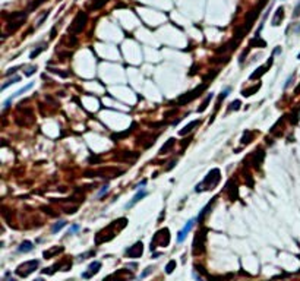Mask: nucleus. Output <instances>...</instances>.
Instances as JSON below:
<instances>
[{
	"label": "nucleus",
	"instance_id": "f257e3e1",
	"mask_svg": "<svg viewBox=\"0 0 300 281\" xmlns=\"http://www.w3.org/2000/svg\"><path fill=\"white\" fill-rule=\"evenodd\" d=\"M126 226H128V218H125V217L111 221L106 229H103L101 231L97 233V236H95V244H101V243H104V241H110L111 239H114Z\"/></svg>",
	"mask_w": 300,
	"mask_h": 281
},
{
	"label": "nucleus",
	"instance_id": "f03ea898",
	"mask_svg": "<svg viewBox=\"0 0 300 281\" xmlns=\"http://www.w3.org/2000/svg\"><path fill=\"white\" fill-rule=\"evenodd\" d=\"M221 180V173L218 168H212L208 171V174L205 176V179L196 185L195 192H205V190H212L217 188V185Z\"/></svg>",
	"mask_w": 300,
	"mask_h": 281
},
{
	"label": "nucleus",
	"instance_id": "7ed1b4c3",
	"mask_svg": "<svg viewBox=\"0 0 300 281\" xmlns=\"http://www.w3.org/2000/svg\"><path fill=\"white\" fill-rule=\"evenodd\" d=\"M169 244H170V230L167 227H164V229H160L154 234V237L151 239L149 249H151V252H154L157 247H167Z\"/></svg>",
	"mask_w": 300,
	"mask_h": 281
},
{
	"label": "nucleus",
	"instance_id": "20e7f679",
	"mask_svg": "<svg viewBox=\"0 0 300 281\" xmlns=\"http://www.w3.org/2000/svg\"><path fill=\"white\" fill-rule=\"evenodd\" d=\"M125 170H117L114 167H101L98 170H86L85 173V177H117L120 174H123Z\"/></svg>",
	"mask_w": 300,
	"mask_h": 281
},
{
	"label": "nucleus",
	"instance_id": "39448f33",
	"mask_svg": "<svg viewBox=\"0 0 300 281\" xmlns=\"http://www.w3.org/2000/svg\"><path fill=\"white\" fill-rule=\"evenodd\" d=\"M86 21H88V15H86V12L79 10V12L76 13V16L73 18V21H72L69 29H67L69 34H79V32L85 28Z\"/></svg>",
	"mask_w": 300,
	"mask_h": 281
},
{
	"label": "nucleus",
	"instance_id": "423d86ee",
	"mask_svg": "<svg viewBox=\"0 0 300 281\" xmlns=\"http://www.w3.org/2000/svg\"><path fill=\"white\" fill-rule=\"evenodd\" d=\"M38 261L37 259H32V261H27V262H24V264H21V265H18V268L15 270V272H16V275H19V277H28L29 274H32L37 268H38Z\"/></svg>",
	"mask_w": 300,
	"mask_h": 281
},
{
	"label": "nucleus",
	"instance_id": "0eeeda50",
	"mask_svg": "<svg viewBox=\"0 0 300 281\" xmlns=\"http://www.w3.org/2000/svg\"><path fill=\"white\" fill-rule=\"evenodd\" d=\"M205 240H207V229H202L196 233L193 239V247H192L193 255H201L205 250Z\"/></svg>",
	"mask_w": 300,
	"mask_h": 281
},
{
	"label": "nucleus",
	"instance_id": "6e6552de",
	"mask_svg": "<svg viewBox=\"0 0 300 281\" xmlns=\"http://www.w3.org/2000/svg\"><path fill=\"white\" fill-rule=\"evenodd\" d=\"M207 82H204L201 86H196L193 91H190V92H186V94H183L182 97H179V100H177V104L179 106H183V104H186V103H190L192 100H195L196 97H199L201 94H202V91H205L207 89Z\"/></svg>",
	"mask_w": 300,
	"mask_h": 281
},
{
	"label": "nucleus",
	"instance_id": "1a4fd4ad",
	"mask_svg": "<svg viewBox=\"0 0 300 281\" xmlns=\"http://www.w3.org/2000/svg\"><path fill=\"white\" fill-rule=\"evenodd\" d=\"M70 267H72V259H69V258H63V259H60L59 262H56L53 267H50V268H45V270H43V274H48V275H51V274H54L57 270H60V271H69L70 270Z\"/></svg>",
	"mask_w": 300,
	"mask_h": 281
},
{
	"label": "nucleus",
	"instance_id": "9d476101",
	"mask_svg": "<svg viewBox=\"0 0 300 281\" xmlns=\"http://www.w3.org/2000/svg\"><path fill=\"white\" fill-rule=\"evenodd\" d=\"M132 277H133L132 271H129V270H126V268H122V270L113 272L111 275L106 277L103 281H128V280H130Z\"/></svg>",
	"mask_w": 300,
	"mask_h": 281
},
{
	"label": "nucleus",
	"instance_id": "9b49d317",
	"mask_svg": "<svg viewBox=\"0 0 300 281\" xmlns=\"http://www.w3.org/2000/svg\"><path fill=\"white\" fill-rule=\"evenodd\" d=\"M142 253H144V243L142 241H136L133 246H130L129 249H126V255L129 258H133V259L141 258Z\"/></svg>",
	"mask_w": 300,
	"mask_h": 281
},
{
	"label": "nucleus",
	"instance_id": "f8f14e48",
	"mask_svg": "<svg viewBox=\"0 0 300 281\" xmlns=\"http://www.w3.org/2000/svg\"><path fill=\"white\" fill-rule=\"evenodd\" d=\"M100 270H101V262H100V261L91 262L89 267L86 268L85 272H82V278H91V277H94L95 274L100 272Z\"/></svg>",
	"mask_w": 300,
	"mask_h": 281
},
{
	"label": "nucleus",
	"instance_id": "ddd939ff",
	"mask_svg": "<svg viewBox=\"0 0 300 281\" xmlns=\"http://www.w3.org/2000/svg\"><path fill=\"white\" fill-rule=\"evenodd\" d=\"M272 62H274V57H269V60L266 62V65H263V66H259L256 70L249 76V79L250 80H253V79H259L262 75H265L266 73V69H269L271 66H272Z\"/></svg>",
	"mask_w": 300,
	"mask_h": 281
},
{
	"label": "nucleus",
	"instance_id": "4468645a",
	"mask_svg": "<svg viewBox=\"0 0 300 281\" xmlns=\"http://www.w3.org/2000/svg\"><path fill=\"white\" fill-rule=\"evenodd\" d=\"M193 224H195V218H192V220H189L187 223H186V226L177 233V241L179 243H182V241L186 239V236H187V233L192 230V227H193Z\"/></svg>",
	"mask_w": 300,
	"mask_h": 281
},
{
	"label": "nucleus",
	"instance_id": "2eb2a0df",
	"mask_svg": "<svg viewBox=\"0 0 300 281\" xmlns=\"http://www.w3.org/2000/svg\"><path fill=\"white\" fill-rule=\"evenodd\" d=\"M283 19H284V7L280 6V7H277V10H275V13H274V18H272V21H271L272 27H278V25H281Z\"/></svg>",
	"mask_w": 300,
	"mask_h": 281
},
{
	"label": "nucleus",
	"instance_id": "dca6fc26",
	"mask_svg": "<svg viewBox=\"0 0 300 281\" xmlns=\"http://www.w3.org/2000/svg\"><path fill=\"white\" fill-rule=\"evenodd\" d=\"M263 157H265L263 151H256V152H253L252 155H249V160H253L252 161L253 167H255V168H259L261 164H262V161H263Z\"/></svg>",
	"mask_w": 300,
	"mask_h": 281
},
{
	"label": "nucleus",
	"instance_id": "f3484780",
	"mask_svg": "<svg viewBox=\"0 0 300 281\" xmlns=\"http://www.w3.org/2000/svg\"><path fill=\"white\" fill-rule=\"evenodd\" d=\"M63 250H65V247H63V246H53V247H50L48 250H44L43 256L45 258V259H50V258H53V256H56V255L62 253Z\"/></svg>",
	"mask_w": 300,
	"mask_h": 281
},
{
	"label": "nucleus",
	"instance_id": "a211bd4d",
	"mask_svg": "<svg viewBox=\"0 0 300 281\" xmlns=\"http://www.w3.org/2000/svg\"><path fill=\"white\" fill-rule=\"evenodd\" d=\"M145 196H146V192H145V190H139V192H138V193H136V195H135V196H133V198H132V199H130V201H129L128 203L125 205V208H126V209L132 208V206H133L135 203H138V202L141 201V199H144Z\"/></svg>",
	"mask_w": 300,
	"mask_h": 281
},
{
	"label": "nucleus",
	"instance_id": "6ab92c4d",
	"mask_svg": "<svg viewBox=\"0 0 300 281\" xmlns=\"http://www.w3.org/2000/svg\"><path fill=\"white\" fill-rule=\"evenodd\" d=\"M231 185H233V182H228V183H227L225 190H227V192H230V193H228V198H230L231 201H236V199H237V196H239V195H237V186H236V185H234V186H231Z\"/></svg>",
	"mask_w": 300,
	"mask_h": 281
},
{
	"label": "nucleus",
	"instance_id": "aec40b11",
	"mask_svg": "<svg viewBox=\"0 0 300 281\" xmlns=\"http://www.w3.org/2000/svg\"><path fill=\"white\" fill-rule=\"evenodd\" d=\"M199 123H201V120H193V121H190V123H189V124H186V126H184V127H183L182 130H179V135H180V136H184V135H187V133H189V132H192V130H193V127H195V126H198Z\"/></svg>",
	"mask_w": 300,
	"mask_h": 281
},
{
	"label": "nucleus",
	"instance_id": "412c9836",
	"mask_svg": "<svg viewBox=\"0 0 300 281\" xmlns=\"http://www.w3.org/2000/svg\"><path fill=\"white\" fill-rule=\"evenodd\" d=\"M215 201H217V196H214V198H212V201L210 202V203H208L207 206H204V208H202V211H201V214L198 215V221H199V223H202V220H204V218H205V215H207V214L210 212V209H211V206H212V203H215Z\"/></svg>",
	"mask_w": 300,
	"mask_h": 281
},
{
	"label": "nucleus",
	"instance_id": "4be33fe9",
	"mask_svg": "<svg viewBox=\"0 0 300 281\" xmlns=\"http://www.w3.org/2000/svg\"><path fill=\"white\" fill-rule=\"evenodd\" d=\"M253 47H261V48H263V47H266V42L262 40L261 37H253L252 40L249 41V48H253Z\"/></svg>",
	"mask_w": 300,
	"mask_h": 281
},
{
	"label": "nucleus",
	"instance_id": "5701e85b",
	"mask_svg": "<svg viewBox=\"0 0 300 281\" xmlns=\"http://www.w3.org/2000/svg\"><path fill=\"white\" fill-rule=\"evenodd\" d=\"M135 126H136V123H132L130 129H128V130H125V132H120V133H114V135H111V139L117 142L119 139H122V138H126V136H128L129 133H130V132L133 130V127H135Z\"/></svg>",
	"mask_w": 300,
	"mask_h": 281
},
{
	"label": "nucleus",
	"instance_id": "b1692460",
	"mask_svg": "<svg viewBox=\"0 0 300 281\" xmlns=\"http://www.w3.org/2000/svg\"><path fill=\"white\" fill-rule=\"evenodd\" d=\"M32 249H34V246H32V241H29V240H24L22 243H21V246L18 247V250H19V252H22V253L31 252Z\"/></svg>",
	"mask_w": 300,
	"mask_h": 281
},
{
	"label": "nucleus",
	"instance_id": "393cba45",
	"mask_svg": "<svg viewBox=\"0 0 300 281\" xmlns=\"http://www.w3.org/2000/svg\"><path fill=\"white\" fill-rule=\"evenodd\" d=\"M174 142H176V141H174L173 138H170V139H169V141H167V142H166V144H164L163 147H161V149H160V154H161V155L167 154V152H169L170 149H172L173 147H174Z\"/></svg>",
	"mask_w": 300,
	"mask_h": 281
},
{
	"label": "nucleus",
	"instance_id": "a878e982",
	"mask_svg": "<svg viewBox=\"0 0 300 281\" xmlns=\"http://www.w3.org/2000/svg\"><path fill=\"white\" fill-rule=\"evenodd\" d=\"M212 97H214V94H212V92H211V94H208V97L204 100V103L201 104V107H198V113H204V111L208 109V106H210V103H211Z\"/></svg>",
	"mask_w": 300,
	"mask_h": 281
},
{
	"label": "nucleus",
	"instance_id": "bb28decb",
	"mask_svg": "<svg viewBox=\"0 0 300 281\" xmlns=\"http://www.w3.org/2000/svg\"><path fill=\"white\" fill-rule=\"evenodd\" d=\"M259 88H261V83H256V85H253V86H250V88L243 89V91H242V95H243V97H250V95H253L255 92H258Z\"/></svg>",
	"mask_w": 300,
	"mask_h": 281
},
{
	"label": "nucleus",
	"instance_id": "cd10ccee",
	"mask_svg": "<svg viewBox=\"0 0 300 281\" xmlns=\"http://www.w3.org/2000/svg\"><path fill=\"white\" fill-rule=\"evenodd\" d=\"M252 139H253V132L246 130V132L243 133V136H242V145H248Z\"/></svg>",
	"mask_w": 300,
	"mask_h": 281
},
{
	"label": "nucleus",
	"instance_id": "c85d7f7f",
	"mask_svg": "<svg viewBox=\"0 0 300 281\" xmlns=\"http://www.w3.org/2000/svg\"><path fill=\"white\" fill-rule=\"evenodd\" d=\"M32 86H34V83H32V82H31V83H28V85H25L24 88H21V89H18V91H16V92H15V94H13V95H12L10 98L13 100L15 97H19V95H22V94H25V92H27L28 89H31Z\"/></svg>",
	"mask_w": 300,
	"mask_h": 281
},
{
	"label": "nucleus",
	"instance_id": "c756f323",
	"mask_svg": "<svg viewBox=\"0 0 300 281\" xmlns=\"http://www.w3.org/2000/svg\"><path fill=\"white\" fill-rule=\"evenodd\" d=\"M107 1H108V0H92V3H91V9H92V10H98V9H101Z\"/></svg>",
	"mask_w": 300,
	"mask_h": 281
},
{
	"label": "nucleus",
	"instance_id": "7c9ffc66",
	"mask_svg": "<svg viewBox=\"0 0 300 281\" xmlns=\"http://www.w3.org/2000/svg\"><path fill=\"white\" fill-rule=\"evenodd\" d=\"M65 226H66V221H65V220H62V221L56 223V224H54V226L51 227V233H54V234H56V233H57L59 230H62V229H63Z\"/></svg>",
	"mask_w": 300,
	"mask_h": 281
},
{
	"label": "nucleus",
	"instance_id": "2f4dec72",
	"mask_svg": "<svg viewBox=\"0 0 300 281\" xmlns=\"http://www.w3.org/2000/svg\"><path fill=\"white\" fill-rule=\"evenodd\" d=\"M19 80H21V78H19V76H13L12 79H9L7 82H4V83L1 85V91H3V89H6V88H7L9 85H12V83H16V82H19Z\"/></svg>",
	"mask_w": 300,
	"mask_h": 281
},
{
	"label": "nucleus",
	"instance_id": "473e14b6",
	"mask_svg": "<svg viewBox=\"0 0 300 281\" xmlns=\"http://www.w3.org/2000/svg\"><path fill=\"white\" fill-rule=\"evenodd\" d=\"M176 265H177L176 261H170V262L167 264V267H166V272H167V274H172L173 271L176 270Z\"/></svg>",
	"mask_w": 300,
	"mask_h": 281
},
{
	"label": "nucleus",
	"instance_id": "72a5a7b5",
	"mask_svg": "<svg viewBox=\"0 0 300 281\" xmlns=\"http://www.w3.org/2000/svg\"><path fill=\"white\" fill-rule=\"evenodd\" d=\"M44 48H45L44 45H40L38 48H35L34 51H31V54H29V59H35V57H37V56H38V54H40V53L43 51Z\"/></svg>",
	"mask_w": 300,
	"mask_h": 281
},
{
	"label": "nucleus",
	"instance_id": "f704fd0d",
	"mask_svg": "<svg viewBox=\"0 0 300 281\" xmlns=\"http://www.w3.org/2000/svg\"><path fill=\"white\" fill-rule=\"evenodd\" d=\"M152 270H154L152 267H146V268H145V270H144V271L141 272V275H139V280H142V278H145L146 275H149V274L152 272Z\"/></svg>",
	"mask_w": 300,
	"mask_h": 281
},
{
	"label": "nucleus",
	"instance_id": "c9c22d12",
	"mask_svg": "<svg viewBox=\"0 0 300 281\" xmlns=\"http://www.w3.org/2000/svg\"><path fill=\"white\" fill-rule=\"evenodd\" d=\"M50 72H53V73H56V75H59V76H62V78H67L69 76V72H62V70H59V69H48Z\"/></svg>",
	"mask_w": 300,
	"mask_h": 281
},
{
	"label": "nucleus",
	"instance_id": "e433bc0d",
	"mask_svg": "<svg viewBox=\"0 0 300 281\" xmlns=\"http://www.w3.org/2000/svg\"><path fill=\"white\" fill-rule=\"evenodd\" d=\"M240 101L239 100H236V101H233L231 104H230V107H228V111H233V110H239L240 109Z\"/></svg>",
	"mask_w": 300,
	"mask_h": 281
},
{
	"label": "nucleus",
	"instance_id": "4c0bfd02",
	"mask_svg": "<svg viewBox=\"0 0 300 281\" xmlns=\"http://www.w3.org/2000/svg\"><path fill=\"white\" fill-rule=\"evenodd\" d=\"M35 70H37V66H29V68L25 70V76H31V75H34Z\"/></svg>",
	"mask_w": 300,
	"mask_h": 281
},
{
	"label": "nucleus",
	"instance_id": "58836bf2",
	"mask_svg": "<svg viewBox=\"0 0 300 281\" xmlns=\"http://www.w3.org/2000/svg\"><path fill=\"white\" fill-rule=\"evenodd\" d=\"M48 15H50V10H47V12H45V13H44L43 16H41V18H40V21H38V22H37V27H41V25H43V24H44V21H45V19H47V18H48Z\"/></svg>",
	"mask_w": 300,
	"mask_h": 281
},
{
	"label": "nucleus",
	"instance_id": "ea45409f",
	"mask_svg": "<svg viewBox=\"0 0 300 281\" xmlns=\"http://www.w3.org/2000/svg\"><path fill=\"white\" fill-rule=\"evenodd\" d=\"M95 255V250H89V252H86V253H82L81 256H79V261H84V259H86L88 256H94Z\"/></svg>",
	"mask_w": 300,
	"mask_h": 281
},
{
	"label": "nucleus",
	"instance_id": "a19ab883",
	"mask_svg": "<svg viewBox=\"0 0 300 281\" xmlns=\"http://www.w3.org/2000/svg\"><path fill=\"white\" fill-rule=\"evenodd\" d=\"M293 79H294V73H291L290 76H289V79H287V82L284 83V89H287L290 85H291V82H293Z\"/></svg>",
	"mask_w": 300,
	"mask_h": 281
},
{
	"label": "nucleus",
	"instance_id": "79ce46f5",
	"mask_svg": "<svg viewBox=\"0 0 300 281\" xmlns=\"http://www.w3.org/2000/svg\"><path fill=\"white\" fill-rule=\"evenodd\" d=\"M44 1H45V0H37V1H34V3L31 4V7H29V9H31V10H32V9H37V7H38L41 3H44Z\"/></svg>",
	"mask_w": 300,
	"mask_h": 281
},
{
	"label": "nucleus",
	"instance_id": "37998d69",
	"mask_svg": "<svg viewBox=\"0 0 300 281\" xmlns=\"http://www.w3.org/2000/svg\"><path fill=\"white\" fill-rule=\"evenodd\" d=\"M300 16V1L297 3L296 9H294V13H293V18H299Z\"/></svg>",
	"mask_w": 300,
	"mask_h": 281
},
{
	"label": "nucleus",
	"instance_id": "c03bdc74",
	"mask_svg": "<svg viewBox=\"0 0 300 281\" xmlns=\"http://www.w3.org/2000/svg\"><path fill=\"white\" fill-rule=\"evenodd\" d=\"M107 190H108V185H106V186H103V189H101V190L98 192V198H100V196H103V195H104V193H106Z\"/></svg>",
	"mask_w": 300,
	"mask_h": 281
},
{
	"label": "nucleus",
	"instance_id": "a18cd8bd",
	"mask_svg": "<svg viewBox=\"0 0 300 281\" xmlns=\"http://www.w3.org/2000/svg\"><path fill=\"white\" fill-rule=\"evenodd\" d=\"M18 69H19V66H15V68H12V69H9V70H7V72H6L4 75H6V76H9L10 73H15V72H16Z\"/></svg>",
	"mask_w": 300,
	"mask_h": 281
},
{
	"label": "nucleus",
	"instance_id": "49530a36",
	"mask_svg": "<svg viewBox=\"0 0 300 281\" xmlns=\"http://www.w3.org/2000/svg\"><path fill=\"white\" fill-rule=\"evenodd\" d=\"M76 230H79V226H78V224H75V226H72V227H70V230H69V234L75 233Z\"/></svg>",
	"mask_w": 300,
	"mask_h": 281
},
{
	"label": "nucleus",
	"instance_id": "de8ad7c7",
	"mask_svg": "<svg viewBox=\"0 0 300 281\" xmlns=\"http://www.w3.org/2000/svg\"><path fill=\"white\" fill-rule=\"evenodd\" d=\"M145 185H146V179H144L141 183H138V185H136V189H141V186H145Z\"/></svg>",
	"mask_w": 300,
	"mask_h": 281
},
{
	"label": "nucleus",
	"instance_id": "09e8293b",
	"mask_svg": "<svg viewBox=\"0 0 300 281\" xmlns=\"http://www.w3.org/2000/svg\"><path fill=\"white\" fill-rule=\"evenodd\" d=\"M174 164H176V161H174V160L170 161V165H169V167H167L166 170H170V168H173V167H174Z\"/></svg>",
	"mask_w": 300,
	"mask_h": 281
},
{
	"label": "nucleus",
	"instance_id": "8fccbe9b",
	"mask_svg": "<svg viewBox=\"0 0 300 281\" xmlns=\"http://www.w3.org/2000/svg\"><path fill=\"white\" fill-rule=\"evenodd\" d=\"M50 37H51V38H54V37H56V27L51 29V35H50Z\"/></svg>",
	"mask_w": 300,
	"mask_h": 281
},
{
	"label": "nucleus",
	"instance_id": "3c124183",
	"mask_svg": "<svg viewBox=\"0 0 300 281\" xmlns=\"http://www.w3.org/2000/svg\"><path fill=\"white\" fill-rule=\"evenodd\" d=\"M294 94H300V83L296 86V89H294Z\"/></svg>",
	"mask_w": 300,
	"mask_h": 281
},
{
	"label": "nucleus",
	"instance_id": "603ef678",
	"mask_svg": "<svg viewBox=\"0 0 300 281\" xmlns=\"http://www.w3.org/2000/svg\"><path fill=\"white\" fill-rule=\"evenodd\" d=\"M277 53H281V48H280V47H277V48L274 50V54H277Z\"/></svg>",
	"mask_w": 300,
	"mask_h": 281
},
{
	"label": "nucleus",
	"instance_id": "864d4df0",
	"mask_svg": "<svg viewBox=\"0 0 300 281\" xmlns=\"http://www.w3.org/2000/svg\"><path fill=\"white\" fill-rule=\"evenodd\" d=\"M6 281H16L15 278H9V280H6Z\"/></svg>",
	"mask_w": 300,
	"mask_h": 281
},
{
	"label": "nucleus",
	"instance_id": "5fc2aeb1",
	"mask_svg": "<svg viewBox=\"0 0 300 281\" xmlns=\"http://www.w3.org/2000/svg\"><path fill=\"white\" fill-rule=\"evenodd\" d=\"M34 281H44L43 278H37V280H34Z\"/></svg>",
	"mask_w": 300,
	"mask_h": 281
},
{
	"label": "nucleus",
	"instance_id": "6e6d98bb",
	"mask_svg": "<svg viewBox=\"0 0 300 281\" xmlns=\"http://www.w3.org/2000/svg\"><path fill=\"white\" fill-rule=\"evenodd\" d=\"M297 59H299V60H300V53H299V56H297Z\"/></svg>",
	"mask_w": 300,
	"mask_h": 281
}]
</instances>
